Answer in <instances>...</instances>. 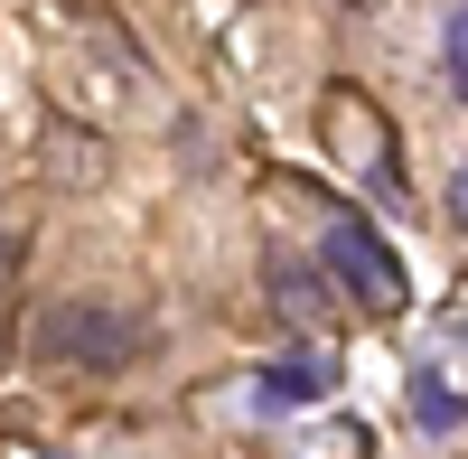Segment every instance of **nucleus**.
I'll use <instances>...</instances> for the list:
<instances>
[{
    "label": "nucleus",
    "instance_id": "f257e3e1",
    "mask_svg": "<svg viewBox=\"0 0 468 459\" xmlns=\"http://www.w3.org/2000/svg\"><path fill=\"white\" fill-rule=\"evenodd\" d=\"M28 347L48 366H85V375H122L141 357V319L132 310H103V300H57L48 319L28 328Z\"/></svg>",
    "mask_w": 468,
    "mask_h": 459
},
{
    "label": "nucleus",
    "instance_id": "f03ea898",
    "mask_svg": "<svg viewBox=\"0 0 468 459\" xmlns=\"http://www.w3.org/2000/svg\"><path fill=\"white\" fill-rule=\"evenodd\" d=\"M319 262L346 282V300L356 310H375V319H394L403 300H412V282H403V253L375 235V225H356V216H337L328 225V244H319Z\"/></svg>",
    "mask_w": 468,
    "mask_h": 459
},
{
    "label": "nucleus",
    "instance_id": "7ed1b4c3",
    "mask_svg": "<svg viewBox=\"0 0 468 459\" xmlns=\"http://www.w3.org/2000/svg\"><path fill=\"white\" fill-rule=\"evenodd\" d=\"M253 394H262V403H328V394H337V357L300 347V357H282V366H262Z\"/></svg>",
    "mask_w": 468,
    "mask_h": 459
},
{
    "label": "nucleus",
    "instance_id": "20e7f679",
    "mask_svg": "<svg viewBox=\"0 0 468 459\" xmlns=\"http://www.w3.org/2000/svg\"><path fill=\"white\" fill-rule=\"evenodd\" d=\"M271 310H282V319H300V328H319V319H328L319 272H291V262H282V272H271Z\"/></svg>",
    "mask_w": 468,
    "mask_h": 459
},
{
    "label": "nucleus",
    "instance_id": "39448f33",
    "mask_svg": "<svg viewBox=\"0 0 468 459\" xmlns=\"http://www.w3.org/2000/svg\"><path fill=\"white\" fill-rule=\"evenodd\" d=\"M412 412H421L431 432H459V422H468V403L441 385V375H412Z\"/></svg>",
    "mask_w": 468,
    "mask_h": 459
},
{
    "label": "nucleus",
    "instance_id": "423d86ee",
    "mask_svg": "<svg viewBox=\"0 0 468 459\" xmlns=\"http://www.w3.org/2000/svg\"><path fill=\"white\" fill-rule=\"evenodd\" d=\"M441 57H450V85L468 103V0H450V19H441Z\"/></svg>",
    "mask_w": 468,
    "mask_h": 459
},
{
    "label": "nucleus",
    "instance_id": "0eeeda50",
    "mask_svg": "<svg viewBox=\"0 0 468 459\" xmlns=\"http://www.w3.org/2000/svg\"><path fill=\"white\" fill-rule=\"evenodd\" d=\"M48 169H57V178H94L103 150H94V141H48Z\"/></svg>",
    "mask_w": 468,
    "mask_h": 459
},
{
    "label": "nucleus",
    "instance_id": "6e6552de",
    "mask_svg": "<svg viewBox=\"0 0 468 459\" xmlns=\"http://www.w3.org/2000/svg\"><path fill=\"white\" fill-rule=\"evenodd\" d=\"M450 216L468 225V169H450Z\"/></svg>",
    "mask_w": 468,
    "mask_h": 459
},
{
    "label": "nucleus",
    "instance_id": "1a4fd4ad",
    "mask_svg": "<svg viewBox=\"0 0 468 459\" xmlns=\"http://www.w3.org/2000/svg\"><path fill=\"white\" fill-rule=\"evenodd\" d=\"M0 282H10V235H0Z\"/></svg>",
    "mask_w": 468,
    "mask_h": 459
}]
</instances>
